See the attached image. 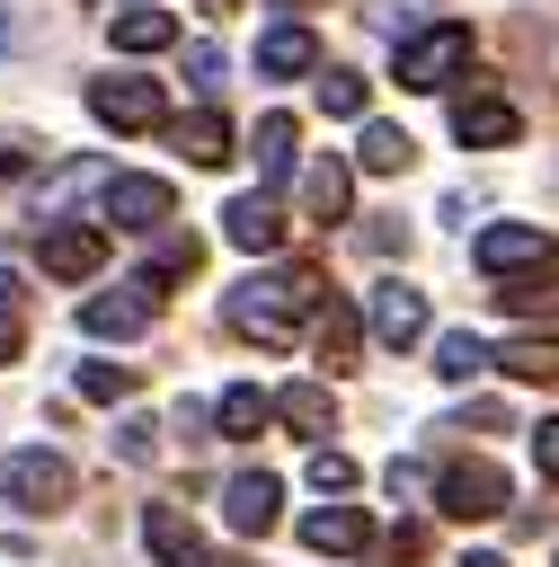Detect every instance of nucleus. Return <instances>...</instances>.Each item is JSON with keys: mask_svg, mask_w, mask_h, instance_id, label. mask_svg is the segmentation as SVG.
<instances>
[{"mask_svg": "<svg viewBox=\"0 0 559 567\" xmlns=\"http://www.w3.org/2000/svg\"><path fill=\"white\" fill-rule=\"evenodd\" d=\"M319 266H275V275H248V284H231V301H222V319L240 328V337H257V346H293V319H319Z\"/></svg>", "mask_w": 559, "mask_h": 567, "instance_id": "1", "label": "nucleus"}, {"mask_svg": "<svg viewBox=\"0 0 559 567\" xmlns=\"http://www.w3.org/2000/svg\"><path fill=\"white\" fill-rule=\"evenodd\" d=\"M461 62H470V27H426V35H408L399 44V89H417V97H435V89H453L461 80Z\"/></svg>", "mask_w": 559, "mask_h": 567, "instance_id": "2", "label": "nucleus"}, {"mask_svg": "<svg viewBox=\"0 0 559 567\" xmlns=\"http://www.w3.org/2000/svg\"><path fill=\"white\" fill-rule=\"evenodd\" d=\"M0 496L18 514H62L71 505V461L62 452H9L0 461Z\"/></svg>", "mask_w": 559, "mask_h": 567, "instance_id": "3", "label": "nucleus"}, {"mask_svg": "<svg viewBox=\"0 0 559 567\" xmlns=\"http://www.w3.org/2000/svg\"><path fill=\"white\" fill-rule=\"evenodd\" d=\"M435 514H453V523H488V514H506V470L497 461H444V478H435Z\"/></svg>", "mask_w": 559, "mask_h": 567, "instance_id": "4", "label": "nucleus"}, {"mask_svg": "<svg viewBox=\"0 0 559 567\" xmlns=\"http://www.w3.org/2000/svg\"><path fill=\"white\" fill-rule=\"evenodd\" d=\"M89 115L106 124V133H151V124H169V97H160V80H89Z\"/></svg>", "mask_w": 559, "mask_h": 567, "instance_id": "5", "label": "nucleus"}, {"mask_svg": "<svg viewBox=\"0 0 559 567\" xmlns=\"http://www.w3.org/2000/svg\"><path fill=\"white\" fill-rule=\"evenodd\" d=\"M470 257H479V275H497V284H506V275H541L559 248H550V230H541V221H488Z\"/></svg>", "mask_w": 559, "mask_h": 567, "instance_id": "6", "label": "nucleus"}, {"mask_svg": "<svg viewBox=\"0 0 559 567\" xmlns=\"http://www.w3.org/2000/svg\"><path fill=\"white\" fill-rule=\"evenodd\" d=\"M177 213V186L169 177H115L106 195H98V221L106 230H160Z\"/></svg>", "mask_w": 559, "mask_h": 567, "instance_id": "7", "label": "nucleus"}, {"mask_svg": "<svg viewBox=\"0 0 559 567\" xmlns=\"http://www.w3.org/2000/svg\"><path fill=\"white\" fill-rule=\"evenodd\" d=\"M106 239H115L106 221H53V230L35 239V257H44V275H53V284H80V275H98V266H106Z\"/></svg>", "mask_w": 559, "mask_h": 567, "instance_id": "8", "label": "nucleus"}, {"mask_svg": "<svg viewBox=\"0 0 559 567\" xmlns=\"http://www.w3.org/2000/svg\"><path fill=\"white\" fill-rule=\"evenodd\" d=\"M515 133H524V115H515L497 89H461V97H453V142H461V151H506Z\"/></svg>", "mask_w": 559, "mask_h": 567, "instance_id": "9", "label": "nucleus"}, {"mask_svg": "<svg viewBox=\"0 0 559 567\" xmlns=\"http://www.w3.org/2000/svg\"><path fill=\"white\" fill-rule=\"evenodd\" d=\"M373 337H382L390 354H408V346L426 337V292L399 284V275H382V284H373Z\"/></svg>", "mask_w": 559, "mask_h": 567, "instance_id": "10", "label": "nucleus"}, {"mask_svg": "<svg viewBox=\"0 0 559 567\" xmlns=\"http://www.w3.org/2000/svg\"><path fill=\"white\" fill-rule=\"evenodd\" d=\"M151 310H160V284H142V275H133L124 292H98V301L80 310V328H89V337H142V328H151Z\"/></svg>", "mask_w": 559, "mask_h": 567, "instance_id": "11", "label": "nucleus"}, {"mask_svg": "<svg viewBox=\"0 0 559 567\" xmlns=\"http://www.w3.org/2000/svg\"><path fill=\"white\" fill-rule=\"evenodd\" d=\"M106 186H115V168H106V159H62V168H53L44 186H35V221L53 230L71 195H106Z\"/></svg>", "mask_w": 559, "mask_h": 567, "instance_id": "12", "label": "nucleus"}, {"mask_svg": "<svg viewBox=\"0 0 559 567\" xmlns=\"http://www.w3.org/2000/svg\"><path fill=\"white\" fill-rule=\"evenodd\" d=\"M222 239H231V248H248V257H266V248L284 239L275 195H231V204H222Z\"/></svg>", "mask_w": 559, "mask_h": 567, "instance_id": "13", "label": "nucleus"}, {"mask_svg": "<svg viewBox=\"0 0 559 567\" xmlns=\"http://www.w3.org/2000/svg\"><path fill=\"white\" fill-rule=\"evenodd\" d=\"M275 505H284V487H275L266 470H240V478L222 487V514H231V532H275Z\"/></svg>", "mask_w": 559, "mask_h": 567, "instance_id": "14", "label": "nucleus"}, {"mask_svg": "<svg viewBox=\"0 0 559 567\" xmlns=\"http://www.w3.org/2000/svg\"><path fill=\"white\" fill-rule=\"evenodd\" d=\"M346 195H355L346 159H337V151H319V159L302 168V213H311V221H346Z\"/></svg>", "mask_w": 559, "mask_h": 567, "instance_id": "15", "label": "nucleus"}, {"mask_svg": "<svg viewBox=\"0 0 559 567\" xmlns=\"http://www.w3.org/2000/svg\"><path fill=\"white\" fill-rule=\"evenodd\" d=\"M169 142H177V151H186L195 168H222V159H231V124H222L213 106H195V115H177V124H169Z\"/></svg>", "mask_w": 559, "mask_h": 567, "instance_id": "16", "label": "nucleus"}, {"mask_svg": "<svg viewBox=\"0 0 559 567\" xmlns=\"http://www.w3.org/2000/svg\"><path fill=\"white\" fill-rule=\"evenodd\" d=\"M266 416H275V399H266L257 381H231V390L213 399V425H222V443H248V434H257Z\"/></svg>", "mask_w": 559, "mask_h": 567, "instance_id": "17", "label": "nucleus"}, {"mask_svg": "<svg viewBox=\"0 0 559 567\" xmlns=\"http://www.w3.org/2000/svg\"><path fill=\"white\" fill-rule=\"evenodd\" d=\"M302 540H311V549H328V558H346V549H364V540H373V523H364L355 505H319V514H302Z\"/></svg>", "mask_w": 559, "mask_h": 567, "instance_id": "18", "label": "nucleus"}, {"mask_svg": "<svg viewBox=\"0 0 559 567\" xmlns=\"http://www.w3.org/2000/svg\"><path fill=\"white\" fill-rule=\"evenodd\" d=\"M106 35H115V53H160V44H177V18L169 9H115Z\"/></svg>", "mask_w": 559, "mask_h": 567, "instance_id": "19", "label": "nucleus"}, {"mask_svg": "<svg viewBox=\"0 0 559 567\" xmlns=\"http://www.w3.org/2000/svg\"><path fill=\"white\" fill-rule=\"evenodd\" d=\"M142 540H151L160 567H195V523H186L177 505H151V514H142Z\"/></svg>", "mask_w": 559, "mask_h": 567, "instance_id": "20", "label": "nucleus"}, {"mask_svg": "<svg viewBox=\"0 0 559 567\" xmlns=\"http://www.w3.org/2000/svg\"><path fill=\"white\" fill-rule=\"evenodd\" d=\"M355 337H364V328H355V310H346V301H319L311 346H319V363H328V372H346V363H355Z\"/></svg>", "mask_w": 559, "mask_h": 567, "instance_id": "21", "label": "nucleus"}, {"mask_svg": "<svg viewBox=\"0 0 559 567\" xmlns=\"http://www.w3.org/2000/svg\"><path fill=\"white\" fill-rule=\"evenodd\" d=\"M311 62H319L311 27H275V35L257 44V71H266V80H293V71H311Z\"/></svg>", "mask_w": 559, "mask_h": 567, "instance_id": "22", "label": "nucleus"}, {"mask_svg": "<svg viewBox=\"0 0 559 567\" xmlns=\"http://www.w3.org/2000/svg\"><path fill=\"white\" fill-rule=\"evenodd\" d=\"M417 159V142L399 133V124H364V142H355V168H373V177H399Z\"/></svg>", "mask_w": 559, "mask_h": 567, "instance_id": "23", "label": "nucleus"}, {"mask_svg": "<svg viewBox=\"0 0 559 567\" xmlns=\"http://www.w3.org/2000/svg\"><path fill=\"white\" fill-rule=\"evenodd\" d=\"M488 363H497V354H488V346H479L470 328H453V337H435V381H479Z\"/></svg>", "mask_w": 559, "mask_h": 567, "instance_id": "24", "label": "nucleus"}, {"mask_svg": "<svg viewBox=\"0 0 559 567\" xmlns=\"http://www.w3.org/2000/svg\"><path fill=\"white\" fill-rule=\"evenodd\" d=\"M497 363H506L515 381H559V337H506Z\"/></svg>", "mask_w": 559, "mask_h": 567, "instance_id": "25", "label": "nucleus"}, {"mask_svg": "<svg viewBox=\"0 0 559 567\" xmlns=\"http://www.w3.org/2000/svg\"><path fill=\"white\" fill-rule=\"evenodd\" d=\"M497 301H506L515 319H550V310H559V275H550V266H541V275H506Z\"/></svg>", "mask_w": 559, "mask_h": 567, "instance_id": "26", "label": "nucleus"}, {"mask_svg": "<svg viewBox=\"0 0 559 567\" xmlns=\"http://www.w3.org/2000/svg\"><path fill=\"white\" fill-rule=\"evenodd\" d=\"M275 416H284L293 434H328V416H337V408H328V390H319V381H293V390L275 399Z\"/></svg>", "mask_w": 559, "mask_h": 567, "instance_id": "27", "label": "nucleus"}, {"mask_svg": "<svg viewBox=\"0 0 559 567\" xmlns=\"http://www.w3.org/2000/svg\"><path fill=\"white\" fill-rule=\"evenodd\" d=\"M248 151H257V177H266V186H275V177H284V168H293V115H266V124H257V142H248Z\"/></svg>", "mask_w": 559, "mask_h": 567, "instance_id": "28", "label": "nucleus"}, {"mask_svg": "<svg viewBox=\"0 0 559 567\" xmlns=\"http://www.w3.org/2000/svg\"><path fill=\"white\" fill-rule=\"evenodd\" d=\"M319 106L328 115H364V71H319Z\"/></svg>", "mask_w": 559, "mask_h": 567, "instance_id": "29", "label": "nucleus"}, {"mask_svg": "<svg viewBox=\"0 0 559 567\" xmlns=\"http://www.w3.org/2000/svg\"><path fill=\"white\" fill-rule=\"evenodd\" d=\"M124 390H133V363H80V399L106 408V399H124Z\"/></svg>", "mask_w": 559, "mask_h": 567, "instance_id": "30", "label": "nucleus"}, {"mask_svg": "<svg viewBox=\"0 0 559 567\" xmlns=\"http://www.w3.org/2000/svg\"><path fill=\"white\" fill-rule=\"evenodd\" d=\"M311 487H319V496H346V487H355V461L319 443V452H311Z\"/></svg>", "mask_w": 559, "mask_h": 567, "instance_id": "31", "label": "nucleus"}, {"mask_svg": "<svg viewBox=\"0 0 559 567\" xmlns=\"http://www.w3.org/2000/svg\"><path fill=\"white\" fill-rule=\"evenodd\" d=\"M151 434H160L151 416H124V425H115V452H124V461H160V443H151Z\"/></svg>", "mask_w": 559, "mask_h": 567, "instance_id": "32", "label": "nucleus"}, {"mask_svg": "<svg viewBox=\"0 0 559 567\" xmlns=\"http://www.w3.org/2000/svg\"><path fill=\"white\" fill-rule=\"evenodd\" d=\"M532 461H541V478L559 487V416H541V425H532Z\"/></svg>", "mask_w": 559, "mask_h": 567, "instance_id": "33", "label": "nucleus"}, {"mask_svg": "<svg viewBox=\"0 0 559 567\" xmlns=\"http://www.w3.org/2000/svg\"><path fill=\"white\" fill-rule=\"evenodd\" d=\"M186 80L213 97V89H222V53H213V44H195V53H186Z\"/></svg>", "mask_w": 559, "mask_h": 567, "instance_id": "34", "label": "nucleus"}, {"mask_svg": "<svg viewBox=\"0 0 559 567\" xmlns=\"http://www.w3.org/2000/svg\"><path fill=\"white\" fill-rule=\"evenodd\" d=\"M364 248H382V257H399V248H408V221H373V230H364Z\"/></svg>", "mask_w": 559, "mask_h": 567, "instance_id": "35", "label": "nucleus"}, {"mask_svg": "<svg viewBox=\"0 0 559 567\" xmlns=\"http://www.w3.org/2000/svg\"><path fill=\"white\" fill-rule=\"evenodd\" d=\"M435 9H444V0H390V18H382V27L399 35V27H417V18H435Z\"/></svg>", "mask_w": 559, "mask_h": 567, "instance_id": "36", "label": "nucleus"}, {"mask_svg": "<svg viewBox=\"0 0 559 567\" xmlns=\"http://www.w3.org/2000/svg\"><path fill=\"white\" fill-rule=\"evenodd\" d=\"M9 168H27V142H0V177H9Z\"/></svg>", "mask_w": 559, "mask_h": 567, "instance_id": "37", "label": "nucleus"}, {"mask_svg": "<svg viewBox=\"0 0 559 567\" xmlns=\"http://www.w3.org/2000/svg\"><path fill=\"white\" fill-rule=\"evenodd\" d=\"M9 310H18V275L0 266V319H9Z\"/></svg>", "mask_w": 559, "mask_h": 567, "instance_id": "38", "label": "nucleus"}, {"mask_svg": "<svg viewBox=\"0 0 559 567\" xmlns=\"http://www.w3.org/2000/svg\"><path fill=\"white\" fill-rule=\"evenodd\" d=\"M0 354H18V319H0Z\"/></svg>", "mask_w": 559, "mask_h": 567, "instance_id": "39", "label": "nucleus"}, {"mask_svg": "<svg viewBox=\"0 0 559 567\" xmlns=\"http://www.w3.org/2000/svg\"><path fill=\"white\" fill-rule=\"evenodd\" d=\"M461 567H506V558H497V549H470V558H461Z\"/></svg>", "mask_w": 559, "mask_h": 567, "instance_id": "40", "label": "nucleus"}, {"mask_svg": "<svg viewBox=\"0 0 559 567\" xmlns=\"http://www.w3.org/2000/svg\"><path fill=\"white\" fill-rule=\"evenodd\" d=\"M231 9H240V0H204V18H231Z\"/></svg>", "mask_w": 559, "mask_h": 567, "instance_id": "41", "label": "nucleus"}, {"mask_svg": "<svg viewBox=\"0 0 559 567\" xmlns=\"http://www.w3.org/2000/svg\"><path fill=\"white\" fill-rule=\"evenodd\" d=\"M275 9H302V0H275Z\"/></svg>", "mask_w": 559, "mask_h": 567, "instance_id": "42", "label": "nucleus"}]
</instances>
